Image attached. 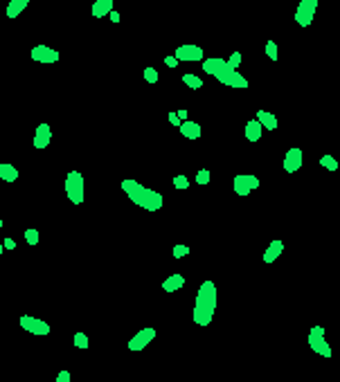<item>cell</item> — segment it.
I'll return each mask as SVG.
<instances>
[{
  "mask_svg": "<svg viewBox=\"0 0 340 382\" xmlns=\"http://www.w3.org/2000/svg\"><path fill=\"white\" fill-rule=\"evenodd\" d=\"M262 133H264V126L259 124V119H250L248 124H246V139H248V142H259Z\"/></svg>",
  "mask_w": 340,
  "mask_h": 382,
  "instance_id": "e0dca14e",
  "label": "cell"
},
{
  "mask_svg": "<svg viewBox=\"0 0 340 382\" xmlns=\"http://www.w3.org/2000/svg\"><path fill=\"white\" fill-rule=\"evenodd\" d=\"M302 162H304L302 148L293 146V148H288V151H286L284 162H282V164H284V171H286V173H295V171L302 169Z\"/></svg>",
  "mask_w": 340,
  "mask_h": 382,
  "instance_id": "7c38bea8",
  "label": "cell"
},
{
  "mask_svg": "<svg viewBox=\"0 0 340 382\" xmlns=\"http://www.w3.org/2000/svg\"><path fill=\"white\" fill-rule=\"evenodd\" d=\"M178 117H180L182 121H187V110H178Z\"/></svg>",
  "mask_w": 340,
  "mask_h": 382,
  "instance_id": "74e56055",
  "label": "cell"
},
{
  "mask_svg": "<svg viewBox=\"0 0 340 382\" xmlns=\"http://www.w3.org/2000/svg\"><path fill=\"white\" fill-rule=\"evenodd\" d=\"M25 241H28V245H36L38 243V229H34V227L25 229Z\"/></svg>",
  "mask_w": 340,
  "mask_h": 382,
  "instance_id": "4316f807",
  "label": "cell"
},
{
  "mask_svg": "<svg viewBox=\"0 0 340 382\" xmlns=\"http://www.w3.org/2000/svg\"><path fill=\"white\" fill-rule=\"evenodd\" d=\"M0 180H5V182H16L18 180V169L10 162H2L0 164Z\"/></svg>",
  "mask_w": 340,
  "mask_h": 382,
  "instance_id": "ffe728a7",
  "label": "cell"
},
{
  "mask_svg": "<svg viewBox=\"0 0 340 382\" xmlns=\"http://www.w3.org/2000/svg\"><path fill=\"white\" fill-rule=\"evenodd\" d=\"M257 119H259V124H262L266 130H275V128H277V117L272 115V112H268V110H257Z\"/></svg>",
  "mask_w": 340,
  "mask_h": 382,
  "instance_id": "7402d4cb",
  "label": "cell"
},
{
  "mask_svg": "<svg viewBox=\"0 0 340 382\" xmlns=\"http://www.w3.org/2000/svg\"><path fill=\"white\" fill-rule=\"evenodd\" d=\"M108 18H110V20H113V22H120V13L115 11V9H113V11L108 13Z\"/></svg>",
  "mask_w": 340,
  "mask_h": 382,
  "instance_id": "8d00e7d4",
  "label": "cell"
},
{
  "mask_svg": "<svg viewBox=\"0 0 340 382\" xmlns=\"http://www.w3.org/2000/svg\"><path fill=\"white\" fill-rule=\"evenodd\" d=\"M66 193H68V200L72 205H82L86 200V193H84V175L79 171H70L66 175Z\"/></svg>",
  "mask_w": 340,
  "mask_h": 382,
  "instance_id": "3957f363",
  "label": "cell"
},
{
  "mask_svg": "<svg viewBox=\"0 0 340 382\" xmlns=\"http://www.w3.org/2000/svg\"><path fill=\"white\" fill-rule=\"evenodd\" d=\"M174 187L176 189H190V180H187V175H176V178H174Z\"/></svg>",
  "mask_w": 340,
  "mask_h": 382,
  "instance_id": "f1b7e54d",
  "label": "cell"
},
{
  "mask_svg": "<svg viewBox=\"0 0 340 382\" xmlns=\"http://www.w3.org/2000/svg\"><path fill=\"white\" fill-rule=\"evenodd\" d=\"M158 79H160V74H158V70L156 67H144V81L146 83H158Z\"/></svg>",
  "mask_w": 340,
  "mask_h": 382,
  "instance_id": "484cf974",
  "label": "cell"
},
{
  "mask_svg": "<svg viewBox=\"0 0 340 382\" xmlns=\"http://www.w3.org/2000/svg\"><path fill=\"white\" fill-rule=\"evenodd\" d=\"M18 322L30 335H50V331H52L48 322H43V319H38V317H30V315H23Z\"/></svg>",
  "mask_w": 340,
  "mask_h": 382,
  "instance_id": "ba28073f",
  "label": "cell"
},
{
  "mask_svg": "<svg viewBox=\"0 0 340 382\" xmlns=\"http://www.w3.org/2000/svg\"><path fill=\"white\" fill-rule=\"evenodd\" d=\"M113 9H115L113 0H95V2H92V7H90V13L95 18H104V16H108Z\"/></svg>",
  "mask_w": 340,
  "mask_h": 382,
  "instance_id": "9a60e30c",
  "label": "cell"
},
{
  "mask_svg": "<svg viewBox=\"0 0 340 382\" xmlns=\"http://www.w3.org/2000/svg\"><path fill=\"white\" fill-rule=\"evenodd\" d=\"M190 254V245H174V259H182Z\"/></svg>",
  "mask_w": 340,
  "mask_h": 382,
  "instance_id": "f546056e",
  "label": "cell"
},
{
  "mask_svg": "<svg viewBox=\"0 0 340 382\" xmlns=\"http://www.w3.org/2000/svg\"><path fill=\"white\" fill-rule=\"evenodd\" d=\"M266 56L270 61H277V43L275 40H266Z\"/></svg>",
  "mask_w": 340,
  "mask_h": 382,
  "instance_id": "83f0119b",
  "label": "cell"
},
{
  "mask_svg": "<svg viewBox=\"0 0 340 382\" xmlns=\"http://www.w3.org/2000/svg\"><path fill=\"white\" fill-rule=\"evenodd\" d=\"M0 227H2V218H0Z\"/></svg>",
  "mask_w": 340,
  "mask_h": 382,
  "instance_id": "ab89813d",
  "label": "cell"
},
{
  "mask_svg": "<svg viewBox=\"0 0 340 382\" xmlns=\"http://www.w3.org/2000/svg\"><path fill=\"white\" fill-rule=\"evenodd\" d=\"M50 142H52V128H50V124H38L36 126V133H34V148H46V146H50Z\"/></svg>",
  "mask_w": 340,
  "mask_h": 382,
  "instance_id": "4fadbf2b",
  "label": "cell"
},
{
  "mask_svg": "<svg viewBox=\"0 0 340 382\" xmlns=\"http://www.w3.org/2000/svg\"><path fill=\"white\" fill-rule=\"evenodd\" d=\"M174 56H176L178 61H187V63L203 61V47H198V45H194V43H187V45H180V47H176Z\"/></svg>",
  "mask_w": 340,
  "mask_h": 382,
  "instance_id": "30bf717a",
  "label": "cell"
},
{
  "mask_svg": "<svg viewBox=\"0 0 340 382\" xmlns=\"http://www.w3.org/2000/svg\"><path fill=\"white\" fill-rule=\"evenodd\" d=\"M56 382H72V376H70V371H59V376H56Z\"/></svg>",
  "mask_w": 340,
  "mask_h": 382,
  "instance_id": "d6a6232c",
  "label": "cell"
},
{
  "mask_svg": "<svg viewBox=\"0 0 340 382\" xmlns=\"http://www.w3.org/2000/svg\"><path fill=\"white\" fill-rule=\"evenodd\" d=\"M228 65H230L232 70H236V67L241 65V52H232L230 58H228Z\"/></svg>",
  "mask_w": 340,
  "mask_h": 382,
  "instance_id": "1f68e13d",
  "label": "cell"
},
{
  "mask_svg": "<svg viewBox=\"0 0 340 382\" xmlns=\"http://www.w3.org/2000/svg\"><path fill=\"white\" fill-rule=\"evenodd\" d=\"M28 4H30V0H10V4H7V18H18L28 9Z\"/></svg>",
  "mask_w": 340,
  "mask_h": 382,
  "instance_id": "44dd1931",
  "label": "cell"
},
{
  "mask_svg": "<svg viewBox=\"0 0 340 382\" xmlns=\"http://www.w3.org/2000/svg\"><path fill=\"white\" fill-rule=\"evenodd\" d=\"M232 187H234L236 196H248L259 187V178L252 173H236L232 180Z\"/></svg>",
  "mask_w": 340,
  "mask_h": 382,
  "instance_id": "8992f818",
  "label": "cell"
},
{
  "mask_svg": "<svg viewBox=\"0 0 340 382\" xmlns=\"http://www.w3.org/2000/svg\"><path fill=\"white\" fill-rule=\"evenodd\" d=\"M216 301H218V292L214 281H203L196 292V304H194V322L198 326H210L214 319V313H216Z\"/></svg>",
  "mask_w": 340,
  "mask_h": 382,
  "instance_id": "6da1fadb",
  "label": "cell"
},
{
  "mask_svg": "<svg viewBox=\"0 0 340 382\" xmlns=\"http://www.w3.org/2000/svg\"><path fill=\"white\" fill-rule=\"evenodd\" d=\"M320 0H300L298 7H295V22L300 27H308L313 22V16H316V9Z\"/></svg>",
  "mask_w": 340,
  "mask_h": 382,
  "instance_id": "5b68a950",
  "label": "cell"
},
{
  "mask_svg": "<svg viewBox=\"0 0 340 382\" xmlns=\"http://www.w3.org/2000/svg\"><path fill=\"white\" fill-rule=\"evenodd\" d=\"M122 191L131 198L133 205L142 207V209L151 211V214H154V211H158V209H162V205H164L162 193H158V191H154V189L144 187V184H140L138 180H122Z\"/></svg>",
  "mask_w": 340,
  "mask_h": 382,
  "instance_id": "7a4b0ae2",
  "label": "cell"
},
{
  "mask_svg": "<svg viewBox=\"0 0 340 382\" xmlns=\"http://www.w3.org/2000/svg\"><path fill=\"white\" fill-rule=\"evenodd\" d=\"M320 164L324 166L326 171H338V160L334 155H322L320 157Z\"/></svg>",
  "mask_w": 340,
  "mask_h": 382,
  "instance_id": "d4e9b609",
  "label": "cell"
},
{
  "mask_svg": "<svg viewBox=\"0 0 340 382\" xmlns=\"http://www.w3.org/2000/svg\"><path fill=\"white\" fill-rule=\"evenodd\" d=\"M282 252H284V241L277 238V241H272L270 245L266 247V252H264V263H275L277 256H280Z\"/></svg>",
  "mask_w": 340,
  "mask_h": 382,
  "instance_id": "2e32d148",
  "label": "cell"
},
{
  "mask_svg": "<svg viewBox=\"0 0 340 382\" xmlns=\"http://www.w3.org/2000/svg\"><path fill=\"white\" fill-rule=\"evenodd\" d=\"M210 178H212V173H210L208 169H200L198 173H196V182H198V184H208Z\"/></svg>",
  "mask_w": 340,
  "mask_h": 382,
  "instance_id": "4dcf8cb0",
  "label": "cell"
},
{
  "mask_svg": "<svg viewBox=\"0 0 340 382\" xmlns=\"http://www.w3.org/2000/svg\"><path fill=\"white\" fill-rule=\"evenodd\" d=\"M61 58V54L56 52L54 47H48V45H36L32 47V61L43 63V65H50V63H56Z\"/></svg>",
  "mask_w": 340,
  "mask_h": 382,
  "instance_id": "8fae6325",
  "label": "cell"
},
{
  "mask_svg": "<svg viewBox=\"0 0 340 382\" xmlns=\"http://www.w3.org/2000/svg\"><path fill=\"white\" fill-rule=\"evenodd\" d=\"M216 79L221 81L223 85H230V88H241V90H246V88H248V85H250V83H248V79H246L244 74H239V72H236V70H232L230 65H228L226 70H223L221 74L216 76Z\"/></svg>",
  "mask_w": 340,
  "mask_h": 382,
  "instance_id": "9c48e42d",
  "label": "cell"
},
{
  "mask_svg": "<svg viewBox=\"0 0 340 382\" xmlns=\"http://www.w3.org/2000/svg\"><path fill=\"white\" fill-rule=\"evenodd\" d=\"M169 121H172L174 126H178V128H180V124H182V119L178 117V112H169Z\"/></svg>",
  "mask_w": 340,
  "mask_h": 382,
  "instance_id": "836d02e7",
  "label": "cell"
},
{
  "mask_svg": "<svg viewBox=\"0 0 340 382\" xmlns=\"http://www.w3.org/2000/svg\"><path fill=\"white\" fill-rule=\"evenodd\" d=\"M72 342H74V346H77V349H88V346H90V340H88V335L86 333H74V337H72Z\"/></svg>",
  "mask_w": 340,
  "mask_h": 382,
  "instance_id": "cb8c5ba5",
  "label": "cell"
},
{
  "mask_svg": "<svg viewBox=\"0 0 340 382\" xmlns=\"http://www.w3.org/2000/svg\"><path fill=\"white\" fill-rule=\"evenodd\" d=\"M203 70H205V74H212V76H218L223 70L228 67V61H223V58H216V56H210V58H203Z\"/></svg>",
  "mask_w": 340,
  "mask_h": 382,
  "instance_id": "5bb4252c",
  "label": "cell"
},
{
  "mask_svg": "<svg viewBox=\"0 0 340 382\" xmlns=\"http://www.w3.org/2000/svg\"><path fill=\"white\" fill-rule=\"evenodd\" d=\"M182 83H187V88H192V90H198L203 85V81H200V76L190 72V74H182Z\"/></svg>",
  "mask_w": 340,
  "mask_h": 382,
  "instance_id": "603a6c76",
  "label": "cell"
},
{
  "mask_svg": "<svg viewBox=\"0 0 340 382\" xmlns=\"http://www.w3.org/2000/svg\"><path fill=\"white\" fill-rule=\"evenodd\" d=\"M2 250H5V245H2V243H0V254H2Z\"/></svg>",
  "mask_w": 340,
  "mask_h": 382,
  "instance_id": "f35d334b",
  "label": "cell"
},
{
  "mask_svg": "<svg viewBox=\"0 0 340 382\" xmlns=\"http://www.w3.org/2000/svg\"><path fill=\"white\" fill-rule=\"evenodd\" d=\"M308 346L313 349V353L322 355V358H331V346L326 342V335H324V328L322 326H313L308 331Z\"/></svg>",
  "mask_w": 340,
  "mask_h": 382,
  "instance_id": "277c9868",
  "label": "cell"
},
{
  "mask_svg": "<svg viewBox=\"0 0 340 382\" xmlns=\"http://www.w3.org/2000/svg\"><path fill=\"white\" fill-rule=\"evenodd\" d=\"M2 245H5L7 250H16V241H14V238H5V241H2Z\"/></svg>",
  "mask_w": 340,
  "mask_h": 382,
  "instance_id": "d590c367",
  "label": "cell"
},
{
  "mask_svg": "<svg viewBox=\"0 0 340 382\" xmlns=\"http://www.w3.org/2000/svg\"><path fill=\"white\" fill-rule=\"evenodd\" d=\"M156 340V328H142V331H138L136 335L131 337V342H128V351H133V353H140V351L146 349V344H151V342Z\"/></svg>",
  "mask_w": 340,
  "mask_h": 382,
  "instance_id": "52a82bcc",
  "label": "cell"
},
{
  "mask_svg": "<svg viewBox=\"0 0 340 382\" xmlns=\"http://www.w3.org/2000/svg\"><path fill=\"white\" fill-rule=\"evenodd\" d=\"M185 286V277L182 274H172V277H167L162 281V290L164 292H176V290H180V288Z\"/></svg>",
  "mask_w": 340,
  "mask_h": 382,
  "instance_id": "ac0fdd59",
  "label": "cell"
},
{
  "mask_svg": "<svg viewBox=\"0 0 340 382\" xmlns=\"http://www.w3.org/2000/svg\"><path fill=\"white\" fill-rule=\"evenodd\" d=\"M164 65L176 67V65H178V58H176V56H164Z\"/></svg>",
  "mask_w": 340,
  "mask_h": 382,
  "instance_id": "e575fe53",
  "label": "cell"
},
{
  "mask_svg": "<svg viewBox=\"0 0 340 382\" xmlns=\"http://www.w3.org/2000/svg\"><path fill=\"white\" fill-rule=\"evenodd\" d=\"M180 135L182 137H187V139H198L200 137V126L196 124V121H192V119L182 121L180 124Z\"/></svg>",
  "mask_w": 340,
  "mask_h": 382,
  "instance_id": "d6986e66",
  "label": "cell"
}]
</instances>
